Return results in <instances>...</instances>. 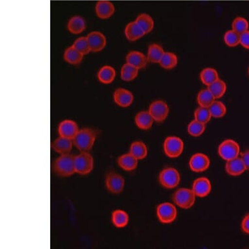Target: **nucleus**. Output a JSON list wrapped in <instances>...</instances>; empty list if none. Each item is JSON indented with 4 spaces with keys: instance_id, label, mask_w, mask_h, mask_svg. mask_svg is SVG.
<instances>
[{
    "instance_id": "473e14b6",
    "label": "nucleus",
    "mask_w": 249,
    "mask_h": 249,
    "mask_svg": "<svg viewBox=\"0 0 249 249\" xmlns=\"http://www.w3.org/2000/svg\"><path fill=\"white\" fill-rule=\"evenodd\" d=\"M159 64L164 70H173L178 64V55L172 52H165Z\"/></svg>"
},
{
    "instance_id": "1a4fd4ad",
    "label": "nucleus",
    "mask_w": 249,
    "mask_h": 249,
    "mask_svg": "<svg viewBox=\"0 0 249 249\" xmlns=\"http://www.w3.org/2000/svg\"><path fill=\"white\" fill-rule=\"evenodd\" d=\"M148 111L155 122L162 123L167 119L170 113V108L165 101L156 100L149 105Z\"/></svg>"
},
{
    "instance_id": "0eeeda50",
    "label": "nucleus",
    "mask_w": 249,
    "mask_h": 249,
    "mask_svg": "<svg viewBox=\"0 0 249 249\" xmlns=\"http://www.w3.org/2000/svg\"><path fill=\"white\" fill-rule=\"evenodd\" d=\"M218 153L223 160L228 161L240 155V146L233 140H225L219 145Z\"/></svg>"
},
{
    "instance_id": "f257e3e1",
    "label": "nucleus",
    "mask_w": 249,
    "mask_h": 249,
    "mask_svg": "<svg viewBox=\"0 0 249 249\" xmlns=\"http://www.w3.org/2000/svg\"><path fill=\"white\" fill-rule=\"evenodd\" d=\"M97 132L91 128L80 129L72 139L74 146L80 152H89L94 145Z\"/></svg>"
},
{
    "instance_id": "79ce46f5",
    "label": "nucleus",
    "mask_w": 249,
    "mask_h": 249,
    "mask_svg": "<svg viewBox=\"0 0 249 249\" xmlns=\"http://www.w3.org/2000/svg\"><path fill=\"white\" fill-rule=\"evenodd\" d=\"M241 230L243 232L249 235V213L245 216L241 222Z\"/></svg>"
},
{
    "instance_id": "4be33fe9",
    "label": "nucleus",
    "mask_w": 249,
    "mask_h": 249,
    "mask_svg": "<svg viewBox=\"0 0 249 249\" xmlns=\"http://www.w3.org/2000/svg\"><path fill=\"white\" fill-rule=\"evenodd\" d=\"M117 162L118 166L124 171L131 172L137 168L139 160L129 153L119 157Z\"/></svg>"
},
{
    "instance_id": "37998d69",
    "label": "nucleus",
    "mask_w": 249,
    "mask_h": 249,
    "mask_svg": "<svg viewBox=\"0 0 249 249\" xmlns=\"http://www.w3.org/2000/svg\"><path fill=\"white\" fill-rule=\"evenodd\" d=\"M240 158L244 162L247 170H249V149L244 151L242 153H240Z\"/></svg>"
},
{
    "instance_id": "cd10ccee",
    "label": "nucleus",
    "mask_w": 249,
    "mask_h": 249,
    "mask_svg": "<svg viewBox=\"0 0 249 249\" xmlns=\"http://www.w3.org/2000/svg\"><path fill=\"white\" fill-rule=\"evenodd\" d=\"M112 223L113 225L118 229H123L127 227L129 222V216L127 213L122 210H116L112 213Z\"/></svg>"
},
{
    "instance_id": "4c0bfd02",
    "label": "nucleus",
    "mask_w": 249,
    "mask_h": 249,
    "mask_svg": "<svg viewBox=\"0 0 249 249\" xmlns=\"http://www.w3.org/2000/svg\"><path fill=\"white\" fill-rule=\"evenodd\" d=\"M231 30L235 31L239 35L249 30V21L242 17H237L233 20Z\"/></svg>"
},
{
    "instance_id": "a211bd4d",
    "label": "nucleus",
    "mask_w": 249,
    "mask_h": 249,
    "mask_svg": "<svg viewBox=\"0 0 249 249\" xmlns=\"http://www.w3.org/2000/svg\"><path fill=\"white\" fill-rule=\"evenodd\" d=\"M73 145L72 139L59 136L52 143L51 147L55 152L59 154L64 155L70 153Z\"/></svg>"
},
{
    "instance_id": "f8f14e48",
    "label": "nucleus",
    "mask_w": 249,
    "mask_h": 249,
    "mask_svg": "<svg viewBox=\"0 0 249 249\" xmlns=\"http://www.w3.org/2000/svg\"><path fill=\"white\" fill-rule=\"evenodd\" d=\"M92 53H99L106 47V36L99 31H93L86 36Z\"/></svg>"
},
{
    "instance_id": "f3484780",
    "label": "nucleus",
    "mask_w": 249,
    "mask_h": 249,
    "mask_svg": "<svg viewBox=\"0 0 249 249\" xmlns=\"http://www.w3.org/2000/svg\"><path fill=\"white\" fill-rule=\"evenodd\" d=\"M79 130L78 124L71 120L62 121L58 126L59 135L71 139H74Z\"/></svg>"
},
{
    "instance_id": "2eb2a0df",
    "label": "nucleus",
    "mask_w": 249,
    "mask_h": 249,
    "mask_svg": "<svg viewBox=\"0 0 249 249\" xmlns=\"http://www.w3.org/2000/svg\"><path fill=\"white\" fill-rule=\"evenodd\" d=\"M95 11L98 18L107 20L114 15L116 8L112 1L109 0H99L95 5Z\"/></svg>"
},
{
    "instance_id": "ea45409f",
    "label": "nucleus",
    "mask_w": 249,
    "mask_h": 249,
    "mask_svg": "<svg viewBox=\"0 0 249 249\" xmlns=\"http://www.w3.org/2000/svg\"><path fill=\"white\" fill-rule=\"evenodd\" d=\"M72 45L84 55L89 54L90 53H91V49H90L89 43H88L86 36V37H80L77 38V39L74 41Z\"/></svg>"
},
{
    "instance_id": "412c9836",
    "label": "nucleus",
    "mask_w": 249,
    "mask_h": 249,
    "mask_svg": "<svg viewBox=\"0 0 249 249\" xmlns=\"http://www.w3.org/2000/svg\"><path fill=\"white\" fill-rule=\"evenodd\" d=\"M135 122L139 129L143 131H147L152 127L154 120L149 111H141L135 116Z\"/></svg>"
},
{
    "instance_id": "72a5a7b5",
    "label": "nucleus",
    "mask_w": 249,
    "mask_h": 249,
    "mask_svg": "<svg viewBox=\"0 0 249 249\" xmlns=\"http://www.w3.org/2000/svg\"><path fill=\"white\" fill-rule=\"evenodd\" d=\"M197 103L199 105V107H206V108H209L210 105L216 100L211 93L210 90L208 89H201L198 92V95H197Z\"/></svg>"
},
{
    "instance_id": "39448f33",
    "label": "nucleus",
    "mask_w": 249,
    "mask_h": 249,
    "mask_svg": "<svg viewBox=\"0 0 249 249\" xmlns=\"http://www.w3.org/2000/svg\"><path fill=\"white\" fill-rule=\"evenodd\" d=\"M76 173L80 175H88L93 169L94 160L89 152H80L74 157Z\"/></svg>"
},
{
    "instance_id": "ddd939ff",
    "label": "nucleus",
    "mask_w": 249,
    "mask_h": 249,
    "mask_svg": "<svg viewBox=\"0 0 249 249\" xmlns=\"http://www.w3.org/2000/svg\"><path fill=\"white\" fill-rule=\"evenodd\" d=\"M189 164L192 171L203 172L210 167V160L208 155L204 153H197L191 157Z\"/></svg>"
},
{
    "instance_id": "2f4dec72",
    "label": "nucleus",
    "mask_w": 249,
    "mask_h": 249,
    "mask_svg": "<svg viewBox=\"0 0 249 249\" xmlns=\"http://www.w3.org/2000/svg\"><path fill=\"white\" fill-rule=\"evenodd\" d=\"M207 88L210 90L215 99H219L223 97L227 90V84L221 78L216 80L215 82H214L213 83Z\"/></svg>"
},
{
    "instance_id": "7c9ffc66",
    "label": "nucleus",
    "mask_w": 249,
    "mask_h": 249,
    "mask_svg": "<svg viewBox=\"0 0 249 249\" xmlns=\"http://www.w3.org/2000/svg\"><path fill=\"white\" fill-rule=\"evenodd\" d=\"M139 71L131 64L125 62L121 68L120 77L123 81H133L139 75Z\"/></svg>"
},
{
    "instance_id": "20e7f679",
    "label": "nucleus",
    "mask_w": 249,
    "mask_h": 249,
    "mask_svg": "<svg viewBox=\"0 0 249 249\" xmlns=\"http://www.w3.org/2000/svg\"><path fill=\"white\" fill-rule=\"evenodd\" d=\"M159 181L164 188L172 189L176 188L181 181V176L179 171L173 167L164 168L160 172Z\"/></svg>"
},
{
    "instance_id": "c756f323",
    "label": "nucleus",
    "mask_w": 249,
    "mask_h": 249,
    "mask_svg": "<svg viewBox=\"0 0 249 249\" xmlns=\"http://www.w3.org/2000/svg\"><path fill=\"white\" fill-rule=\"evenodd\" d=\"M129 153L138 160H142L146 158L148 149L145 143L142 141H136L131 143Z\"/></svg>"
},
{
    "instance_id": "58836bf2",
    "label": "nucleus",
    "mask_w": 249,
    "mask_h": 249,
    "mask_svg": "<svg viewBox=\"0 0 249 249\" xmlns=\"http://www.w3.org/2000/svg\"><path fill=\"white\" fill-rule=\"evenodd\" d=\"M195 120L199 122L207 124L212 120V114L208 108L206 107H198L194 113Z\"/></svg>"
},
{
    "instance_id": "c85d7f7f",
    "label": "nucleus",
    "mask_w": 249,
    "mask_h": 249,
    "mask_svg": "<svg viewBox=\"0 0 249 249\" xmlns=\"http://www.w3.org/2000/svg\"><path fill=\"white\" fill-rule=\"evenodd\" d=\"M200 79L204 85L208 87L216 80L219 79V72L213 68H204L200 72Z\"/></svg>"
},
{
    "instance_id": "a878e982",
    "label": "nucleus",
    "mask_w": 249,
    "mask_h": 249,
    "mask_svg": "<svg viewBox=\"0 0 249 249\" xmlns=\"http://www.w3.org/2000/svg\"><path fill=\"white\" fill-rule=\"evenodd\" d=\"M84 55L76 50L73 46L69 47L64 53V59L68 64L72 66H78L81 64Z\"/></svg>"
},
{
    "instance_id": "f03ea898",
    "label": "nucleus",
    "mask_w": 249,
    "mask_h": 249,
    "mask_svg": "<svg viewBox=\"0 0 249 249\" xmlns=\"http://www.w3.org/2000/svg\"><path fill=\"white\" fill-rule=\"evenodd\" d=\"M74 157L71 154L61 155L53 162V170L57 176L61 178H69L76 173L74 166Z\"/></svg>"
},
{
    "instance_id": "9d476101",
    "label": "nucleus",
    "mask_w": 249,
    "mask_h": 249,
    "mask_svg": "<svg viewBox=\"0 0 249 249\" xmlns=\"http://www.w3.org/2000/svg\"><path fill=\"white\" fill-rule=\"evenodd\" d=\"M124 179L120 174L110 172L107 174L105 179V185L107 190L114 195L120 194L124 191Z\"/></svg>"
},
{
    "instance_id": "423d86ee",
    "label": "nucleus",
    "mask_w": 249,
    "mask_h": 249,
    "mask_svg": "<svg viewBox=\"0 0 249 249\" xmlns=\"http://www.w3.org/2000/svg\"><path fill=\"white\" fill-rule=\"evenodd\" d=\"M164 153L169 158H179L183 153L184 143L181 139L176 136H170L166 138L164 142Z\"/></svg>"
},
{
    "instance_id": "aec40b11",
    "label": "nucleus",
    "mask_w": 249,
    "mask_h": 249,
    "mask_svg": "<svg viewBox=\"0 0 249 249\" xmlns=\"http://www.w3.org/2000/svg\"><path fill=\"white\" fill-rule=\"evenodd\" d=\"M124 36L128 41L135 42L141 39L145 34L135 21L128 23L124 31Z\"/></svg>"
},
{
    "instance_id": "c9c22d12",
    "label": "nucleus",
    "mask_w": 249,
    "mask_h": 249,
    "mask_svg": "<svg viewBox=\"0 0 249 249\" xmlns=\"http://www.w3.org/2000/svg\"><path fill=\"white\" fill-rule=\"evenodd\" d=\"M206 129V124L195 120V119L189 123L187 126V131L191 137H199L204 133Z\"/></svg>"
},
{
    "instance_id": "e433bc0d",
    "label": "nucleus",
    "mask_w": 249,
    "mask_h": 249,
    "mask_svg": "<svg viewBox=\"0 0 249 249\" xmlns=\"http://www.w3.org/2000/svg\"><path fill=\"white\" fill-rule=\"evenodd\" d=\"M223 39L226 45L229 47L234 48L240 45V35L231 29L225 32Z\"/></svg>"
},
{
    "instance_id": "9b49d317",
    "label": "nucleus",
    "mask_w": 249,
    "mask_h": 249,
    "mask_svg": "<svg viewBox=\"0 0 249 249\" xmlns=\"http://www.w3.org/2000/svg\"><path fill=\"white\" fill-rule=\"evenodd\" d=\"M113 99L118 106L122 108H127L133 104L135 97L130 90L124 88H119L115 90Z\"/></svg>"
},
{
    "instance_id": "dca6fc26",
    "label": "nucleus",
    "mask_w": 249,
    "mask_h": 249,
    "mask_svg": "<svg viewBox=\"0 0 249 249\" xmlns=\"http://www.w3.org/2000/svg\"><path fill=\"white\" fill-rule=\"evenodd\" d=\"M126 63L131 64L139 70H142L149 62L147 55L141 51H131L125 57Z\"/></svg>"
},
{
    "instance_id": "6e6552de",
    "label": "nucleus",
    "mask_w": 249,
    "mask_h": 249,
    "mask_svg": "<svg viewBox=\"0 0 249 249\" xmlns=\"http://www.w3.org/2000/svg\"><path fill=\"white\" fill-rule=\"evenodd\" d=\"M156 212L159 221L163 224L172 223L177 218V209L175 204L170 202H163L159 205Z\"/></svg>"
},
{
    "instance_id": "5701e85b",
    "label": "nucleus",
    "mask_w": 249,
    "mask_h": 249,
    "mask_svg": "<svg viewBox=\"0 0 249 249\" xmlns=\"http://www.w3.org/2000/svg\"><path fill=\"white\" fill-rule=\"evenodd\" d=\"M67 28L71 34H74V35H79V34L83 33L86 30V20H84L83 17L76 15L69 20L68 24H67Z\"/></svg>"
},
{
    "instance_id": "6ab92c4d",
    "label": "nucleus",
    "mask_w": 249,
    "mask_h": 249,
    "mask_svg": "<svg viewBox=\"0 0 249 249\" xmlns=\"http://www.w3.org/2000/svg\"><path fill=\"white\" fill-rule=\"evenodd\" d=\"M226 172L231 176H239L247 170L244 162L240 156L227 161L225 165Z\"/></svg>"
},
{
    "instance_id": "7ed1b4c3",
    "label": "nucleus",
    "mask_w": 249,
    "mask_h": 249,
    "mask_svg": "<svg viewBox=\"0 0 249 249\" xmlns=\"http://www.w3.org/2000/svg\"><path fill=\"white\" fill-rule=\"evenodd\" d=\"M196 196L192 189L180 188L174 193L172 200L174 204L183 209L189 210L192 208L196 202Z\"/></svg>"
},
{
    "instance_id": "c03bdc74",
    "label": "nucleus",
    "mask_w": 249,
    "mask_h": 249,
    "mask_svg": "<svg viewBox=\"0 0 249 249\" xmlns=\"http://www.w3.org/2000/svg\"><path fill=\"white\" fill-rule=\"evenodd\" d=\"M248 73H249V69H248Z\"/></svg>"
},
{
    "instance_id": "b1692460",
    "label": "nucleus",
    "mask_w": 249,
    "mask_h": 249,
    "mask_svg": "<svg viewBox=\"0 0 249 249\" xmlns=\"http://www.w3.org/2000/svg\"><path fill=\"white\" fill-rule=\"evenodd\" d=\"M116 71L111 66H104L99 69L97 72V79L103 84H110L114 81Z\"/></svg>"
},
{
    "instance_id": "a19ab883",
    "label": "nucleus",
    "mask_w": 249,
    "mask_h": 249,
    "mask_svg": "<svg viewBox=\"0 0 249 249\" xmlns=\"http://www.w3.org/2000/svg\"><path fill=\"white\" fill-rule=\"evenodd\" d=\"M240 45L244 49L249 50V30L241 34Z\"/></svg>"
},
{
    "instance_id": "f704fd0d",
    "label": "nucleus",
    "mask_w": 249,
    "mask_h": 249,
    "mask_svg": "<svg viewBox=\"0 0 249 249\" xmlns=\"http://www.w3.org/2000/svg\"><path fill=\"white\" fill-rule=\"evenodd\" d=\"M212 118H221L227 114V108L222 101L216 99L209 107Z\"/></svg>"
},
{
    "instance_id": "393cba45",
    "label": "nucleus",
    "mask_w": 249,
    "mask_h": 249,
    "mask_svg": "<svg viewBox=\"0 0 249 249\" xmlns=\"http://www.w3.org/2000/svg\"><path fill=\"white\" fill-rule=\"evenodd\" d=\"M165 51L162 46L158 43H153L147 49V57L149 62L152 64H160Z\"/></svg>"
},
{
    "instance_id": "4468645a",
    "label": "nucleus",
    "mask_w": 249,
    "mask_h": 249,
    "mask_svg": "<svg viewBox=\"0 0 249 249\" xmlns=\"http://www.w3.org/2000/svg\"><path fill=\"white\" fill-rule=\"evenodd\" d=\"M192 190L196 197L204 198L212 192V185L210 180L206 177L197 178L193 182Z\"/></svg>"
},
{
    "instance_id": "bb28decb",
    "label": "nucleus",
    "mask_w": 249,
    "mask_h": 249,
    "mask_svg": "<svg viewBox=\"0 0 249 249\" xmlns=\"http://www.w3.org/2000/svg\"><path fill=\"white\" fill-rule=\"evenodd\" d=\"M135 21L141 27L145 35L151 33L154 29V20H153L151 15L147 14V13H141V14L138 15Z\"/></svg>"
}]
</instances>
